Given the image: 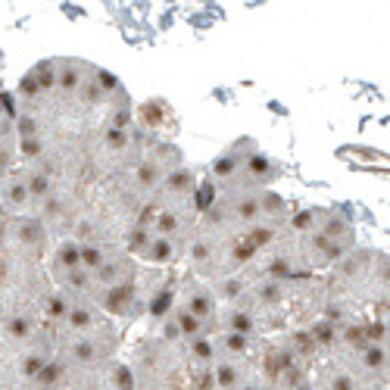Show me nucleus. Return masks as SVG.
Masks as SVG:
<instances>
[{"label":"nucleus","instance_id":"obj_3","mask_svg":"<svg viewBox=\"0 0 390 390\" xmlns=\"http://www.w3.org/2000/svg\"><path fill=\"white\" fill-rule=\"evenodd\" d=\"M212 181L222 184L225 191H259L268 187L281 175V169L271 162L253 140H238L231 150L212 162Z\"/></svg>","mask_w":390,"mask_h":390},{"label":"nucleus","instance_id":"obj_1","mask_svg":"<svg viewBox=\"0 0 390 390\" xmlns=\"http://www.w3.org/2000/svg\"><path fill=\"white\" fill-rule=\"evenodd\" d=\"M328 300L322 318L337 331L359 325L390 328V253L353 250L325 278Z\"/></svg>","mask_w":390,"mask_h":390},{"label":"nucleus","instance_id":"obj_2","mask_svg":"<svg viewBox=\"0 0 390 390\" xmlns=\"http://www.w3.org/2000/svg\"><path fill=\"white\" fill-rule=\"evenodd\" d=\"M128 369L134 390H219L212 378V337L187 340L169 318L134 347Z\"/></svg>","mask_w":390,"mask_h":390},{"label":"nucleus","instance_id":"obj_4","mask_svg":"<svg viewBox=\"0 0 390 390\" xmlns=\"http://www.w3.org/2000/svg\"><path fill=\"white\" fill-rule=\"evenodd\" d=\"M384 347H387V378H390V331H387V340H384Z\"/></svg>","mask_w":390,"mask_h":390}]
</instances>
